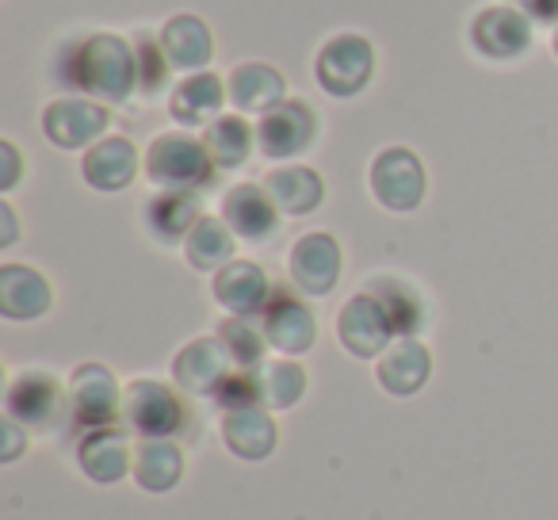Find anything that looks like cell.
<instances>
[{"instance_id": "1", "label": "cell", "mask_w": 558, "mask_h": 520, "mask_svg": "<svg viewBox=\"0 0 558 520\" xmlns=\"http://www.w3.org/2000/svg\"><path fill=\"white\" fill-rule=\"evenodd\" d=\"M62 77L65 85L100 96V100H126L131 88L138 85L134 47L119 35H93L85 43H73V47H65Z\"/></svg>"}, {"instance_id": "2", "label": "cell", "mask_w": 558, "mask_h": 520, "mask_svg": "<svg viewBox=\"0 0 558 520\" xmlns=\"http://www.w3.org/2000/svg\"><path fill=\"white\" fill-rule=\"evenodd\" d=\"M146 172L165 192H195L210 180L215 161L192 134H161L146 154Z\"/></svg>"}, {"instance_id": "3", "label": "cell", "mask_w": 558, "mask_h": 520, "mask_svg": "<svg viewBox=\"0 0 558 520\" xmlns=\"http://www.w3.org/2000/svg\"><path fill=\"white\" fill-rule=\"evenodd\" d=\"M314 70H318V85L329 96H356L364 93L375 73V50L360 35H337L322 47Z\"/></svg>"}, {"instance_id": "4", "label": "cell", "mask_w": 558, "mask_h": 520, "mask_svg": "<svg viewBox=\"0 0 558 520\" xmlns=\"http://www.w3.org/2000/svg\"><path fill=\"white\" fill-rule=\"evenodd\" d=\"M123 418L142 440H165L184 425V406L165 383L138 379L123 395Z\"/></svg>"}, {"instance_id": "5", "label": "cell", "mask_w": 558, "mask_h": 520, "mask_svg": "<svg viewBox=\"0 0 558 520\" xmlns=\"http://www.w3.org/2000/svg\"><path fill=\"white\" fill-rule=\"evenodd\" d=\"M372 192L387 210H413L425 199V169L417 154L405 146H390L372 165Z\"/></svg>"}, {"instance_id": "6", "label": "cell", "mask_w": 558, "mask_h": 520, "mask_svg": "<svg viewBox=\"0 0 558 520\" xmlns=\"http://www.w3.org/2000/svg\"><path fill=\"white\" fill-rule=\"evenodd\" d=\"M318 134V119L306 108L303 100H283L279 108L264 111L260 126H256V142H260V154L279 161V157H295Z\"/></svg>"}, {"instance_id": "7", "label": "cell", "mask_w": 558, "mask_h": 520, "mask_svg": "<svg viewBox=\"0 0 558 520\" xmlns=\"http://www.w3.org/2000/svg\"><path fill=\"white\" fill-rule=\"evenodd\" d=\"M337 334H341V344L352 352V356L367 360V356H379L383 349L390 344L395 337V326H390L387 311L383 303L372 295V291H360L344 303L341 322H337Z\"/></svg>"}, {"instance_id": "8", "label": "cell", "mask_w": 558, "mask_h": 520, "mask_svg": "<svg viewBox=\"0 0 558 520\" xmlns=\"http://www.w3.org/2000/svg\"><path fill=\"white\" fill-rule=\"evenodd\" d=\"M471 43L482 58L512 62L532 47V20L517 9H486L471 24Z\"/></svg>"}, {"instance_id": "9", "label": "cell", "mask_w": 558, "mask_h": 520, "mask_svg": "<svg viewBox=\"0 0 558 520\" xmlns=\"http://www.w3.org/2000/svg\"><path fill=\"white\" fill-rule=\"evenodd\" d=\"M264 337H268L271 349L279 352H306L314 344V334H318V322H314L311 306L303 299H295L291 291L276 288L264 306Z\"/></svg>"}, {"instance_id": "10", "label": "cell", "mask_w": 558, "mask_h": 520, "mask_svg": "<svg viewBox=\"0 0 558 520\" xmlns=\"http://www.w3.org/2000/svg\"><path fill=\"white\" fill-rule=\"evenodd\" d=\"M291 280L306 295H329L341 280V245L329 233H306L291 249Z\"/></svg>"}, {"instance_id": "11", "label": "cell", "mask_w": 558, "mask_h": 520, "mask_svg": "<svg viewBox=\"0 0 558 520\" xmlns=\"http://www.w3.org/2000/svg\"><path fill=\"white\" fill-rule=\"evenodd\" d=\"M70 406L73 418L81 425L104 428L119 410H123V398H119V387L111 379V372L104 364H85L73 372L70 379Z\"/></svg>"}, {"instance_id": "12", "label": "cell", "mask_w": 558, "mask_h": 520, "mask_svg": "<svg viewBox=\"0 0 558 520\" xmlns=\"http://www.w3.org/2000/svg\"><path fill=\"white\" fill-rule=\"evenodd\" d=\"M222 218L238 238L245 241H268L279 226V207L271 203L268 188L260 184H238L226 192Z\"/></svg>"}, {"instance_id": "13", "label": "cell", "mask_w": 558, "mask_h": 520, "mask_svg": "<svg viewBox=\"0 0 558 520\" xmlns=\"http://www.w3.org/2000/svg\"><path fill=\"white\" fill-rule=\"evenodd\" d=\"M108 126V111L93 100H54L43 116V131L54 146L62 149H81L104 134Z\"/></svg>"}, {"instance_id": "14", "label": "cell", "mask_w": 558, "mask_h": 520, "mask_svg": "<svg viewBox=\"0 0 558 520\" xmlns=\"http://www.w3.org/2000/svg\"><path fill=\"white\" fill-rule=\"evenodd\" d=\"M230 364L233 360L222 341L199 337V341H192L177 360H172V375H177L180 387L192 390V395H215V390L222 387L226 375H230Z\"/></svg>"}, {"instance_id": "15", "label": "cell", "mask_w": 558, "mask_h": 520, "mask_svg": "<svg viewBox=\"0 0 558 520\" xmlns=\"http://www.w3.org/2000/svg\"><path fill=\"white\" fill-rule=\"evenodd\" d=\"M215 299L238 318H253V314H264L271 299L268 276L260 273V265L253 261H230L222 273L215 276Z\"/></svg>"}, {"instance_id": "16", "label": "cell", "mask_w": 558, "mask_h": 520, "mask_svg": "<svg viewBox=\"0 0 558 520\" xmlns=\"http://www.w3.org/2000/svg\"><path fill=\"white\" fill-rule=\"evenodd\" d=\"M428 375H433V356H428L425 344L413 341V337L395 341L379 360V383L398 398L417 395V390L425 387Z\"/></svg>"}, {"instance_id": "17", "label": "cell", "mask_w": 558, "mask_h": 520, "mask_svg": "<svg viewBox=\"0 0 558 520\" xmlns=\"http://www.w3.org/2000/svg\"><path fill=\"white\" fill-rule=\"evenodd\" d=\"M50 306V283L27 265H4L0 268V314L4 318H39Z\"/></svg>"}, {"instance_id": "18", "label": "cell", "mask_w": 558, "mask_h": 520, "mask_svg": "<svg viewBox=\"0 0 558 520\" xmlns=\"http://www.w3.org/2000/svg\"><path fill=\"white\" fill-rule=\"evenodd\" d=\"M65 398L50 375L27 372L9 387V418L24 421V425H50L62 413Z\"/></svg>"}, {"instance_id": "19", "label": "cell", "mask_w": 558, "mask_h": 520, "mask_svg": "<svg viewBox=\"0 0 558 520\" xmlns=\"http://www.w3.org/2000/svg\"><path fill=\"white\" fill-rule=\"evenodd\" d=\"M222 440L230 444L233 456L241 459H264L276 451L279 428L260 406H248V410H230L222 421Z\"/></svg>"}, {"instance_id": "20", "label": "cell", "mask_w": 558, "mask_h": 520, "mask_svg": "<svg viewBox=\"0 0 558 520\" xmlns=\"http://www.w3.org/2000/svg\"><path fill=\"white\" fill-rule=\"evenodd\" d=\"M85 180L100 192H119L134 180L138 172V154L126 138H104L96 142L93 149L85 154V165H81Z\"/></svg>"}, {"instance_id": "21", "label": "cell", "mask_w": 558, "mask_h": 520, "mask_svg": "<svg viewBox=\"0 0 558 520\" xmlns=\"http://www.w3.org/2000/svg\"><path fill=\"white\" fill-rule=\"evenodd\" d=\"M81 471L93 482H119L131 467V448H126V436L119 428H93V433L81 440Z\"/></svg>"}, {"instance_id": "22", "label": "cell", "mask_w": 558, "mask_h": 520, "mask_svg": "<svg viewBox=\"0 0 558 520\" xmlns=\"http://www.w3.org/2000/svg\"><path fill=\"white\" fill-rule=\"evenodd\" d=\"M264 188H268L271 203H276L283 215H311L322 203V195H326L322 177L314 169H303V165H288V169L268 172Z\"/></svg>"}, {"instance_id": "23", "label": "cell", "mask_w": 558, "mask_h": 520, "mask_svg": "<svg viewBox=\"0 0 558 520\" xmlns=\"http://www.w3.org/2000/svg\"><path fill=\"white\" fill-rule=\"evenodd\" d=\"M283 93H288V85H283V77H279L271 65L264 62H248V65H238L230 77V100L238 104L241 111H271L283 104Z\"/></svg>"}, {"instance_id": "24", "label": "cell", "mask_w": 558, "mask_h": 520, "mask_svg": "<svg viewBox=\"0 0 558 520\" xmlns=\"http://www.w3.org/2000/svg\"><path fill=\"white\" fill-rule=\"evenodd\" d=\"M161 47L177 70H199L210 62V32L199 16H172L161 27Z\"/></svg>"}, {"instance_id": "25", "label": "cell", "mask_w": 558, "mask_h": 520, "mask_svg": "<svg viewBox=\"0 0 558 520\" xmlns=\"http://www.w3.org/2000/svg\"><path fill=\"white\" fill-rule=\"evenodd\" d=\"M367 291L383 303L390 326H395V337H413L421 326H425V314H428L425 299H421L405 280H398V276H379V280L367 283Z\"/></svg>"}, {"instance_id": "26", "label": "cell", "mask_w": 558, "mask_h": 520, "mask_svg": "<svg viewBox=\"0 0 558 520\" xmlns=\"http://www.w3.org/2000/svg\"><path fill=\"white\" fill-rule=\"evenodd\" d=\"M222 81L215 73H195L187 77L184 85L172 93V119L184 126H203V123H215L218 108H222Z\"/></svg>"}, {"instance_id": "27", "label": "cell", "mask_w": 558, "mask_h": 520, "mask_svg": "<svg viewBox=\"0 0 558 520\" xmlns=\"http://www.w3.org/2000/svg\"><path fill=\"white\" fill-rule=\"evenodd\" d=\"M199 199L195 192H161L157 199H149L146 207V222L149 230L157 233L161 241H187V233L195 230L199 222Z\"/></svg>"}, {"instance_id": "28", "label": "cell", "mask_w": 558, "mask_h": 520, "mask_svg": "<svg viewBox=\"0 0 558 520\" xmlns=\"http://www.w3.org/2000/svg\"><path fill=\"white\" fill-rule=\"evenodd\" d=\"M180 471H184V456H180L177 444L142 440L138 456H134V479H138L142 489L165 494V489H172L180 482Z\"/></svg>"}, {"instance_id": "29", "label": "cell", "mask_w": 558, "mask_h": 520, "mask_svg": "<svg viewBox=\"0 0 558 520\" xmlns=\"http://www.w3.org/2000/svg\"><path fill=\"white\" fill-rule=\"evenodd\" d=\"M187 261L199 273H222L233 256V230L226 226V218H199L195 230L184 241Z\"/></svg>"}, {"instance_id": "30", "label": "cell", "mask_w": 558, "mask_h": 520, "mask_svg": "<svg viewBox=\"0 0 558 520\" xmlns=\"http://www.w3.org/2000/svg\"><path fill=\"white\" fill-rule=\"evenodd\" d=\"M203 146H207L215 169H238V165H245V157L253 154V126L241 116H222L207 126Z\"/></svg>"}, {"instance_id": "31", "label": "cell", "mask_w": 558, "mask_h": 520, "mask_svg": "<svg viewBox=\"0 0 558 520\" xmlns=\"http://www.w3.org/2000/svg\"><path fill=\"white\" fill-rule=\"evenodd\" d=\"M218 341L226 344V352H230V360L238 367H256L264 356V344H268V337H264V329H256L248 318H226L222 326H218Z\"/></svg>"}, {"instance_id": "32", "label": "cell", "mask_w": 558, "mask_h": 520, "mask_svg": "<svg viewBox=\"0 0 558 520\" xmlns=\"http://www.w3.org/2000/svg\"><path fill=\"white\" fill-rule=\"evenodd\" d=\"M260 390H264V406L288 410V406H295L303 398L306 372L299 364H268L260 367Z\"/></svg>"}, {"instance_id": "33", "label": "cell", "mask_w": 558, "mask_h": 520, "mask_svg": "<svg viewBox=\"0 0 558 520\" xmlns=\"http://www.w3.org/2000/svg\"><path fill=\"white\" fill-rule=\"evenodd\" d=\"M218 406H222L226 413L230 410H248V406H260L264 402V390H260V375L248 372V367H241V372H230L222 379V387L215 390Z\"/></svg>"}, {"instance_id": "34", "label": "cell", "mask_w": 558, "mask_h": 520, "mask_svg": "<svg viewBox=\"0 0 558 520\" xmlns=\"http://www.w3.org/2000/svg\"><path fill=\"white\" fill-rule=\"evenodd\" d=\"M134 62H138V88L142 93H157L169 77V58H165V47H157L149 35H138L134 39Z\"/></svg>"}, {"instance_id": "35", "label": "cell", "mask_w": 558, "mask_h": 520, "mask_svg": "<svg viewBox=\"0 0 558 520\" xmlns=\"http://www.w3.org/2000/svg\"><path fill=\"white\" fill-rule=\"evenodd\" d=\"M512 4L535 24H555L558 20V0H512Z\"/></svg>"}, {"instance_id": "36", "label": "cell", "mask_w": 558, "mask_h": 520, "mask_svg": "<svg viewBox=\"0 0 558 520\" xmlns=\"http://www.w3.org/2000/svg\"><path fill=\"white\" fill-rule=\"evenodd\" d=\"M0 154H4V165H9V172H4V180H0V184H4V188H12V184H16V172H20L16 146H12V142H0Z\"/></svg>"}, {"instance_id": "37", "label": "cell", "mask_w": 558, "mask_h": 520, "mask_svg": "<svg viewBox=\"0 0 558 520\" xmlns=\"http://www.w3.org/2000/svg\"><path fill=\"white\" fill-rule=\"evenodd\" d=\"M4 433H9V444H4V459H16L20 448H24V440H20V428H16V418L4 421Z\"/></svg>"}, {"instance_id": "38", "label": "cell", "mask_w": 558, "mask_h": 520, "mask_svg": "<svg viewBox=\"0 0 558 520\" xmlns=\"http://www.w3.org/2000/svg\"><path fill=\"white\" fill-rule=\"evenodd\" d=\"M0 218H4V238H0V241L9 245L12 233H16V222H12V207H9V203H0Z\"/></svg>"}, {"instance_id": "39", "label": "cell", "mask_w": 558, "mask_h": 520, "mask_svg": "<svg viewBox=\"0 0 558 520\" xmlns=\"http://www.w3.org/2000/svg\"><path fill=\"white\" fill-rule=\"evenodd\" d=\"M555 55H558V32H555Z\"/></svg>"}]
</instances>
